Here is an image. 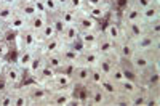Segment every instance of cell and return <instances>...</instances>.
I'll list each match as a JSON object with an SVG mask.
<instances>
[{"label": "cell", "instance_id": "46", "mask_svg": "<svg viewBox=\"0 0 160 106\" xmlns=\"http://www.w3.org/2000/svg\"><path fill=\"white\" fill-rule=\"evenodd\" d=\"M106 0H85V8H91V7H96V5H101Z\"/></svg>", "mask_w": 160, "mask_h": 106}, {"label": "cell", "instance_id": "50", "mask_svg": "<svg viewBox=\"0 0 160 106\" xmlns=\"http://www.w3.org/2000/svg\"><path fill=\"white\" fill-rule=\"evenodd\" d=\"M56 2L59 3V8H64L66 5H68V0H56Z\"/></svg>", "mask_w": 160, "mask_h": 106}, {"label": "cell", "instance_id": "26", "mask_svg": "<svg viewBox=\"0 0 160 106\" xmlns=\"http://www.w3.org/2000/svg\"><path fill=\"white\" fill-rule=\"evenodd\" d=\"M146 98H148V88H144V87L139 85L128 97V101H130V106H144L146 104Z\"/></svg>", "mask_w": 160, "mask_h": 106}, {"label": "cell", "instance_id": "10", "mask_svg": "<svg viewBox=\"0 0 160 106\" xmlns=\"http://www.w3.org/2000/svg\"><path fill=\"white\" fill-rule=\"evenodd\" d=\"M101 31H102V34L108 37V39H111V40L114 42V44H118L122 39H125V34H123V29H122V24H120V21L117 19H109L108 23H106V26H104V29L101 28Z\"/></svg>", "mask_w": 160, "mask_h": 106}, {"label": "cell", "instance_id": "33", "mask_svg": "<svg viewBox=\"0 0 160 106\" xmlns=\"http://www.w3.org/2000/svg\"><path fill=\"white\" fill-rule=\"evenodd\" d=\"M48 21V16L47 15H35L34 18H31L29 21H28V28L31 29V31H34V32H40L42 31V28L45 26V23Z\"/></svg>", "mask_w": 160, "mask_h": 106}, {"label": "cell", "instance_id": "18", "mask_svg": "<svg viewBox=\"0 0 160 106\" xmlns=\"http://www.w3.org/2000/svg\"><path fill=\"white\" fill-rule=\"evenodd\" d=\"M135 47H133V42L130 39H122L118 44H115V53H117V60H130L131 55L135 53Z\"/></svg>", "mask_w": 160, "mask_h": 106}, {"label": "cell", "instance_id": "15", "mask_svg": "<svg viewBox=\"0 0 160 106\" xmlns=\"http://www.w3.org/2000/svg\"><path fill=\"white\" fill-rule=\"evenodd\" d=\"M74 85V81H72V77L68 76V74H64L61 71H56L55 77H53V81L47 85L50 92L53 90H62V88H69Z\"/></svg>", "mask_w": 160, "mask_h": 106}, {"label": "cell", "instance_id": "30", "mask_svg": "<svg viewBox=\"0 0 160 106\" xmlns=\"http://www.w3.org/2000/svg\"><path fill=\"white\" fill-rule=\"evenodd\" d=\"M15 10L19 13L21 16H24L28 21H29L31 18H34L35 15H38L37 10H35V7H34V2H24V3H18Z\"/></svg>", "mask_w": 160, "mask_h": 106}, {"label": "cell", "instance_id": "16", "mask_svg": "<svg viewBox=\"0 0 160 106\" xmlns=\"http://www.w3.org/2000/svg\"><path fill=\"white\" fill-rule=\"evenodd\" d=\"M141 21L144 24L160 21V0H154L151 5H148L141 11Z\"/></svg>", "mask_w": 160, "mask_h": 106}, {"label": "cell", "instance_id": "20", "mask_svg": "<svg viewBox=\"0 0 160 106\" xmlns=\"http://www.w3.org/2000/svg\"><path fill=\"white\" fill-rule=\"evenodd\" d=\"M96 50L101 53V55H106V56H117V53H115V44L111 40V39L106 37L102 34V31H101L99 39H98Z\"/></svg>", "mask_w": 160, "mask_h": 106}, {"label": "cell", "instance_id": "45", "mask_svg": "<svg viewBox=\"0 0 160 106\" xmlns=\"http://www.w3.org/2000/svg\"><path fill=\"white\" fill-rule=\"evenodd\" d=\"M32 2H34V7H35V10H37L38 15H47V11H45V7H43V3H42V0H32Z\"/></svg>", "mask_w": 160, "mask_h": 106}, {"label": "cell", "instance_id": "39", "mask_svg": "<svg viewBox=\"0 0 160 106\" xmlns=\"http://www.w3.org/2000/svg\"><path fill=\"white\" fill-rule=\"evenodd\" d=\"M37 35H38V44H40V42L47 40V39H51V37H55V35H56V32H55V29H53L51 23H50V21H47V23H45V26L42 28V31H40V32H38Z\"/></svg>", "mask_w": 160, "mask_h": 106}, {"label": "cell", "instance_id": "21", "mask_svg": "<svg viewBox=\"0 0 160 106\" xmlns=\"http://www.w3.org/2000/svg\"><path fill=\"white\" fill-rule=\"evenodd\" d=\"M5 28H7V31H8V32L16 34V32H19V31H22V29L28 28V19H26L24 16H21L19 13L15 10V15H13V16H11V19L5 24Z\"/></svg>", "mask_w": 160, "mask_h": 106}, {"label": "cell", "instance_id": "37", "mask_svg": "<svg viewBox=\"0 0 160 106\" xmlns=\"http://www.w3.org/2000/svg\"><path fill=\"white\" fill-rule=\"evenodd\" d=\"M111 81L115 84V85H118L122 81H125V72H123V68H122V64L118 63V60H117V63H115V66L112 68V71H111V74L108 76Z\"/></svg>", "mask_w": 160, "mask_h": 106}, {"label": "cell", "instance_id": "47", "mask_svg": "<svg viewBox=\"0 0 160 106\" xmlns=\"http://www.w3.org/2000/svg\"><path fill=\"white\" fill-rule=\"evenodd\" d=\"M0 5L11 7V8H16V5H18V0H0Z\"/></svg>", "mask_w": 160, "mask_h": 106}, {"label": "cell", "instance_id": "35", "mask_svg": "<svg viewBox=\"0 0 160 106\" xmlns=\"http://www.w3.org/2000/svg\"><path fill=\"white\" fill-rule=\"evenodd\" d=\"M78 13H80V11H74V10H71V8H68V7H64V8L59 10V16H61V19L64 21L66 26H69V24H75V23H77Z\"/></svg>", "mask_w": 160, "mask_h": 106}, {"label": "cell", "instance_id": "11", "mask_svg": "<svg viewBox=\"0 0 160 106\" xmlns=\"http://www.w3.org/2000/svg\"><path fill=\"white\" fill-rule=\"evenodd\" d=\"M112 3L109 2V0H106V2H102L101 5H96V7H91V8H85L83 11L87 13L88 16H91L93 19H96L98 23H102L104 19L109 18V13L112 10Z\"/></svg>", "mask_w": 160, "mask_h": 106}, {"label": "cell", "instance_id": "5", "mask_svg": "<svg viewBox=\"0 0 160 106\" xmlns=\"http://www.w3.org/2000/svg\"><path fill=\"white\" fill-rule=\"evenodd\" d=\"M13 47H15V50H19V48L37 50V47H38V35H37V32L31 31L29 28L16 32L15 39H13Z\"/></svg>", "mask_w": 160, "mask_h": 106}, {"label": "cell", "instance_id": "51", "mask_svg": "<svg viewBox=\"0 0 160 106\" xmlns=\"http://www.w3.org/2000/svg\"><path fill=\"white\" fill-rule=\"evenodd\" d=\"M24 2H32V0H18V3H24Z\"/></svg>", "mask_w": 160, "mask_h": 106}, {"label": "cell", "instance_id": "12", "mask_svg": "<svg viewBox=\"0 0 160 106\" xmlns=\"http://www.w3.org/2000/svg\"><path fill=\"white\" fill-rule=\"evenodd\" d=\"M45 64H47L45 63V55H43L42 51L35 50L34 56H32V60H31V63L28 66V69H26V76L31 77V81H34V79L37 77V74L42 71V68H43Z\"/></svg>", "mask_w": 160, "mask_h": 106}, {"label": "cell", "instance_id": "41", "mask_svg": "<svg viewBox=\"0 0 160 106\" xmlns=\"http://www.w3.org/2000/svg\"><path fill=\"white\" fill-rule=\"evenodd\" d=\"M42 3L45 7V11H47V16L50 15H55V13H59V3L56 0H42Z\"/></svg>", "mask_w": 160, "mask_h": 106}, {"label": "cell", "instance_id": "22", "mask_svg": "<svg viewBox=\"0 0 160 106\" xmlns=\"http://www.w3.org/2000/svg\"><path fill=\"white\" fill-rule=\"evenodd\" d=\"M72 81L75 85H90V68L77 64V68L72 74Z\"/></svg>", "mask_w": 160, "mask_h": 106}, {"label": "cell", "instance_id": "34", "mask_svg": "<svg viewBox=\"0 0 160 106\" xmlns=\"http://www.w3.org/2000/svg\"><path fill=\"white\" fill-rule=\"evenodd\" d=\"M45 63L50 66V68H53L55 71H59L61 66L64 64V60L61 56V53L56 51V53H50V55H45Z\"/></svg>", "mask_w": 160, "mask_h": 106}, {"label": "cell", "instance_id": "49", "mask_svg": "<svg viewBox=\"0 0 160 106\" xmlns=\"http://www.w3.org/2000/svg\"><path fill=\"white\" fill-rule=\"evenodd\" d=\"M5 63H7V60H2V58H0V77H2V71H3Z\"/></svg>", "mask_w": 160, "mask_h": 106}, {"label": "cell", "instance_id": "19", "mask_svg": "<svg viewBox=\"0 0 160 106\" xmlns=\"http://www.w3.org/2000/svg\"><path fill=\"white\" fill-rule=\"evenodd\" d=\"M62 47V40H61V37L55 35V37H51V39H47V40L43 42H40L37 50L38 51H42L43 55H50V53H56L59 51Z\"/></svg>", "mask_w": 160, "mask_h": 106}, {"label": "cell", "instance_id": "17", "mask_svg": "<svg viewBox=\"0 0 160 106\" xmlns=\"http://www.w3.org/2000/svg\"><path fill=\"white\" fill-rule=\"evenodd\" d=\"M101 58V53L96 48H87L80 53V58H78V64L87 66V68H95L99 63Z\"/></svg>", "mask_w": 160, "mask_h": 106}, {"label": "cell", "instance_id": "31", "mask_svg": "<svg viewBox=\"0 0 160 106\" xmlns=\"http://www.w3.org/2000/svg\"><path fill=\"white\" fill-rule=\"evenodd\" d=\"M13 106H29V98L21 85L13 88Z\"/></svg>", "mask_w": 160, "mask_h": 106}, {"label": "cell", "instance_id": "48", "mask_svg": "<svg viewBox=\"0 0 160 106\" xmlns=\"http://www.w3.org/2000/svg\"><path fill=\"white\" fill-rule=\"evenodd\" d=\"M7 34H8V31L5 28V24L0 23V40H2V39H7Z\"/></svg>", "mask_w": 160, "mask_h": 106}, {"label": "cell", "instance_id": "13", "mask_svg": "<svg viewBox=\"0 0 160 106\" xmlns=\"http://www.w3.org/2000/svg\"><path fill=\"white\" fill-rule=\"evenodd\" d=\"M77 28L80 32H87V31H98L101 29V23H98L96 19H93L91 16H88L85 11H80L77 16Z\"/></svg>", "mask_w": 160, "mask_h": 106}, {"label": "cell", "instance_id": "28", "mask_svg": "<svg viewBox=\"0 0 160 106\" xmlns=\"http://www.w3.org/2000/svg\"><path fill=\"white\" fill-rule=\"evenodd\" d=\"M117 63V56H106V55H101L99 58V63H98V69L102 72L104 77H108L112 71V68Z\"/></svg>", "mask_w": 160, "mask_h": 106}, {"label": "cell", "instance_id": "8", "mask_svg": "<svg viewBox=\"0 0 160 106\" xmlns=\"http://www.w3.org/2000/svg\"><path fill=\"white\" fill-rule=\"evenodd\" d=\"M74 100V85L62 90H53L50 95V104L53 106H71Z\"/></svg>", "mask_w": 160, "mask_h": 106}, {"label": "cell", "instance_id": "3", "mask_svg": "<svg viewBox=\"0 0 160 106\" xmlns=\"http://www.w3.org/2000/svg\"><path fill=\"white\" fill-rule=\"evenodd\" d=\"M158 51L160 48H155V50H148V51H135L131 55V58L128 60L131 68L138 72V76L144 71L148 69L149 66H152L154 63H160L158 61Z\"/></svg>", "mask_w": 160, "mask_h": 106}, {"label": "cell", "instance_id": "29", "mask_svg": "<svg viewBox=\"0 0 160 106\" xmlns=\"http://www.w3.org/2000/svg\"><path fill=\"white\" fill-rule=\"evenodd\" d=\"M55 74H56V71L53 69V68H50L48 64H45L43 68H42V71H40V72L37 74V77L34 79V82H38V84H42V85L47 87V85L53 81Z\"/></svg>", "mask_w": 160, "mask_h": 106}, {"label": "cell", "instance_id": "2", "mask_svg": "<svg viewBox=\"0 0 160 106\" xmlns=\"http://www.w3.org/2000/svg\"><path fill=\"white\" fill-rule=\"evenodd\" d=\"M24 77H26V72L19 68V66L15 61L7 60V63L3 66V71H2V77H0L2 85L8 87V88L19 87L24 82Z\"/></svg>", "mask_w": 160, "mask_h": 106}, {"label": "cell", "instance_id": "27", "mask_svg": "<svg viewBox=\"0 0 160 106\" xmlns=\"http://www.w3.org/2000/svg\"><path fill=\"white\" fill-rule=\"evenodd\" d=\"M138 87H139V84L135 81V79H125V81H122L117 85V93L123 95V97H130Z\"/></svg>", "mask_w": 160, "mask_h": 106}, {"label": "cell", "instance_id": "6", "mask_svg": "<svg viewBox=\"0 0 160 106\" xmlns=\"http://www.w3.org/2000/svg\"><path fill=\"white\" fill-rule=\"evenodd\" d=\"M141 8L133 2V0H127L122 10H118V21L120 23H135L141 21Z\"/></svg>", "mask_w": 160, "mask_h": 106}, {"label": "cell", "instance_id": "9", "mask_svg": "<svg viewBox=\"0 0 160 106\" xmlns=\"http://www.w3.org/2000/svg\"><path fill=\"white\" fill-rule=\"evenodd\" d=\"M87 104H91V106H106V104H111V98L104 93L99 85H88Z\"/></svg>", "mask_w": 160, "mask_h": 106}, {"label": "cell", "instance_id": "14", "mask_svg": "<svg viewBox=\"0 0 160 106\" xmlns=\"http://www.w3.org/2000/svg\"><path fill=\"white\" fill-rule=\"evenodd\" d=\"M122 24V29L127 39L130 40H135L139 35H142L146 32V24L142 21H135V23H120Z\"/></svg>", "mask_w": 160, "mask_h": 106}, {"label": "cell", "instance_id": "25", "mask_svg": "<svg viewBox=\"0 0 160 106\" xmlns=\"http://www.w3.org/2000/svg\"><path fill=\"white\" fill-rule=\"evenodd\" d=\"M59 53H61V56H62L64 63H74V64H78L80 53H78L72 45H69V44H62Z\"/></svg>", "mask_w": 160, "mask_h": 106}, {"label": "cell", "instance_id": "23", "mask_svg": "<svg viewBox=\"0 0 160 106\" xmlns=\"http://www.w3.org/2000/svg\"><path fill=\"white\" fill-rule=\"evenodd\" d=\"M101 29L98 31H87V32H78V40L83 44L85 48H96L98 39H99Z\"/></svg>", "mask_w": 160, "mask_h": 106}, {"label": "cell", "instance_id": "38", "mask_svg": "<svg viewBox=\"0 0 160 106\" xmlns=\"http://www.w3.org/2000/svg\"><path fill=\"white\" fill-rule=\"evenodd\" d=\"M48 21L51 23V26H53V29H55L56 35H58V37H61V35H62V32H64V29H66V24H64V21L61 19L59 13L50 15V16H48Z\"/></svg>", "mask_w": 160, "mask_h": 106}, {"label": "cell", "instance_id": "24", "mask_svg": "<svg viewBox=\"0 0 160 106\" xmlns=\"http://www.w3.org/2000/svg\"><path fill=\"white\" fill-rule=\"evenodd\" d=\"M35 50H28V48H19L16 50V58H15V63L19 66V68L26 72V69H28V66L34 56Z\"/></svg>", "mask_w": 160, "mask_h": 106}, {"label": "cell", "instance_id": "42", "mask_svg": "<svg viewBox=\"0 0 160 106\" xmlns=\"http://www.w3.org/2000/svg\"><path fill=\"white\" fill-rule=\"evenodd\" d=\"M104 79L102 72L98 69V66L90 68V85H99V82Z\"/></svg>", "mask_w": 160, "mask_h": 106}, {"label": "cell", "instance_id": "36", "mask_svg": "<svg viewBox=\"0 0 160 106\" xmlns=\"http://www.w3.org/2000/svg\"><path fill=\"white\" fill-rule=\"evenodd\" d=\"M99 87L102 88V92H104V93H106V95H108V97L111 98V103H112V98L117 95V85H115V84L111 81L109 77H104L102 81L99 82Z\"/></svg>", "mask_w": 160, "mask_h": 106}, {"label": "cell", "instance_id": "43", "mask_svg": "<svg viewBox=\"0 0 160 106\" xmlns=\"http://www.w3.org/2000/svg\"><path fill=\"white\" fill-rule=\"evenodd\" d=\"M10 53H11V42L7 40V39H2V40H0V58L8 60Z\"/></svg>", "mask_w": 160, "mask_h": 106}, {"label": "cell", "instance_id": "7", "mask_svg": "<svg viewBox=\"0 0 160 106\" xmlns=\"http://www.w3.org/2000/svg\"><path fill=\"white\" fill-rule=\"evenodd\" d=\"M133 42V47L138 51H148V50H155L160 48V35H154L149 32H144L142 35H139L138 39H135Z\"/></svg>", "mask_w": 160, "mask_h": 106}, {"label": "cell", "instance_id": "40", "mask_svg": "<svg viewBox=\"0 0 160 106\" xmlns=\"http://www.w3.org/2000/svg\"><path fill=\"white\" fill-rule=\"evenodd\" d=\"M13 15H15V8L0 5V23H2V24H7L11 19Z\"/></svg>", "mask_w": 160, "mask_h": 106}, {"label": "cell", "instance_id": "4", "mask_svg": "<svg viewBox=\"0 0 160 106\" xmlns=\"http://www.w3.org/2000/svg\"><path fill=\"white\" fill-rule=\"evenodd\" d=\"M138 84L148 90L160 88V63H154L138 76Z\"/></svg>", "mask_w": 160, "mask_h": 106}, {"label": "cell", "instance_id": "44", "mask_svg": "<svg viewBox=\"0 0 160 106\" xmlns=\"http://www.w3.org/2000/svg\"><path fill=\"white\" fill-rule=\"evenodd\" d=\"M68 8L74 11H83L85 10V0H68Z\"/></svg>", "mask_w": 160, "mask_h": 106}, {"label": "cell", "instance_id": "32", "mask_svg": "<svg viewBox=\"0 0 160 106\" xmlns=\"http://www.w3.org/2000/svg\"><path fill=\"white\" fill-rule=\"evenodd\" d=\"M78 28H77V24H69V26H66V29L61 35V40L62 44H72L75 39L78 37Z\"/></svg>", "mask_w": 160, "mask_h": 106}, {"label": "cell", "instance_id": "1", "mask_svg": "<svg viewBox=\"0 0 160 106\" xmlns=\"http://www.w3.org/2000/svg\"><path fill=\"white\" fill-rule=\"evenodd\" d=\"M21 87L24 88L26 95L29 98V106L31 104H50V95L51 92L48 90V87L29 81V82H22Z\"/></svg>", "mask_w": 160, "mask_h": 106}]
</instances>
